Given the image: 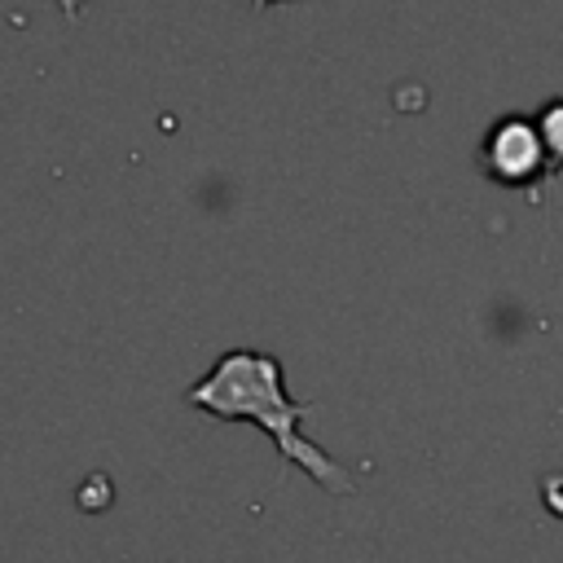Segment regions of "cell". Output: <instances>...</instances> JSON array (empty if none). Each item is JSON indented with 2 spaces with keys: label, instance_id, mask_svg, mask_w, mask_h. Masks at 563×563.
Returning a JSON list of instances; mask_svg holds the SVG:
<instances>
[{
  "label": "cell",
  "instance_id": "cell-1",
  "mask_svg": "<svg viewBox=\"0 0 563 563\" xmlns=\"http://www.w3.org/2000/svg\"><path fill=\"white\" fill-rule=\"evenodd\" d=\"M185 400L211 418H242V422H255L273 444L277 453L299 466L308 479H317L321 488L330 493H356L352 475L321 449L312 444L299 422L312 413V400H290L286 396V369L273 352H260V347H229L220 352V361L189 383Z\"/></svg>",
  "mask_w": 563,
  "mask_h": 563
},
{
  "label": "cell",
  "instance_id": "cell-3",
  "mask_svg": "<svg viewBox=\"0 0 563 563\" xmlns=\"http://www.w3.org/2000/svg\"><path fill=\"white\" fill-rule=\"evenodd\" d=\"M537 132H541L550 172H559V167H563V101H550V106L537 114Z\"/></svg>",
  "mask_w": 563,
  "mask_h": 563
},
{
  "label": "cell",
  "instance_id": "cell-2",
  "mask_svg": "<svg viewBox=\"0 0 563 563\" xmlns=\"http://www.w3.org/2000/svg\"><path fill=\"white\" fill-rule=\"evenodd\" d=\"M479 158H484V172L493 180H501V185H528L550 167L541 132L528 119H501L484 136V154Z\"/></svg>",
  "mask_w": 563,
  "mask_h": 563
}]
</instances>
